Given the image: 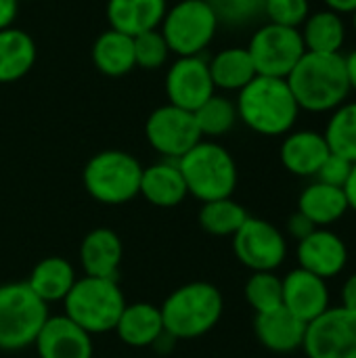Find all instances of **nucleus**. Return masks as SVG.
Returning a JSON list of instances; mask_svg holds the SVG:
<instances>
[{"mask_svg": "<svg viewBox=\"0 0 356 358\" xmlns=\"http://www.w3.org/2000/svg\"><path fill=\"white\" fill-rule=\"evenodd\" d=\"M300 111L332 113L350 96L344 55L304 52L285 78Z\"/></svg>", "mask_w": 356, "mask_h": 358, "instance_id": "obj_1", "label": "nucleus"}, {"mask_svg": "<svg viewBox=\"0 0 356 358\" xmlns=\"http://www.w3.org/2000/svg\"><path fill=\"white\" fill-rule=\"evenodd\" d=\"M239 122L260 136H285L294 130L300 107L281 78L256 76L235 99Z\"/></svg>", "mask_w": 356, "mask_h": 358, "instance_id": "obj_2", "label": "nucleus"}, {"mask_svg": "<svg viewBox=\"0 0 356 358\" xmlns=\"http://www.w3.org/2000/svg\"><path fill=\"white\" fill-rule=\"evenodd\" d=\"M159 310L168 336L174 340H195L210 334L220 323L225 300L216 285L193 281L174 289Z\"/></svg>", "mask_w": 356, "mask_h": 358, "instance_id": "obj_3", "label": "nucleus"}, {"mask_svg": "<svg viewBox=\"0 0 356 358\" xmlns=\"http://www.w3.org/2000/svg\"><path fill=\"white\" fill-rule=\"evenodd\" d=\"M176 164L185 178L187 193L201 203L233 197L239 182V170L231 151L220 143L201 138L191 151L176 159Z\"/></svg>", "mask_w": 356, "mask_h": 358, "instance_id": "obj_4", "label": "nucleus"}, {"mask_svg": "<svg viewBox=\"0 0 356 358\" xmlns=\"http://www.w3.org/2000/svg\"><path fill=\"white\" fill-rule=\"evenodd\" d=\"M141 162L122 149H105L94 153L82 172L86 193L105 206H122L138 197Z\"/></svg>", "mask_w": 356, "mask_h": 358, "instance_id": "obj_5", "label": "nucleus"}, {"mask_svg": "<svg viewBox=\"0 0 356 358\" xmlns=\"http://www.w3.org/2000/svg\"><path fill=\"white\" fill-rule=\"evenodd\" d=\"M63 304L65 317H69L86 334L97 336L115 331V325L126 308V298L118 281L84 275L73 283Z\"/></svg>", "mask_w": 356, "mask_h": 358, "instance_id": "obj_6", "label": "nucleus"}, {"mask_svg": "<svg viewBox=\"0 0 356 358\" xmlns=\"http://www.w3.org/2000/svg\"><path fill=\"white\" fill-rule=\"evenodd\" d=\"M48 317V304L25 281L0 285V350L17 352L34 346Z\"/></svg>", "mask_w": 356, "mask_h": 358, "instance_id": "obj_7", "label": "nucleus"}, {"mask_svg": "<svg viewBox=\"0 0 356 358\" xmlns=\"http://www.w3.org/2000/svg\"><path fill=\"white\" fill-rule=\"evenodd\" d=\"M220 21L206 0H178L168 4L159 31L176 57H197L214 42Z\"/></svg>", "mask_w": 356, "mask_h": 358, "instance_id": "obj_8", "label": "nucleus"}, {"mask_svg": "<svg viewBox=\"0 0 356 358\" xmlns=\"http://www.w3.org/2000/svg\"><path fill=\"white\" fill-rule=\"evenodd\" d=\"M245 48L254 61L258 76L281 80L292 73V69L306 52L300 29L269 21L254 29Z\"/></svg>", "mask_w": 356, "mask_h": 358, "instance_id": "obj_9", "label": "nucleus"}, {"mask_svg": "<svg viewBox=\"0 0 356 358\" xmlns=\"http://www.w3.org/2000/svg\"><path fill=\"white\" fill-rule=\"evenodd\" d=\"M233 252L252 273H275L287 258V241L273 222L250 216L233 235Z\"/></svg>", "mask_w": 356, "mask_h": 358, "instance_id": "obj_10", "label": "nucleus"}, {"mask_svg": "<svg viewBox=\"0 0 356 358\" xmlns=\"http://www.w3.org/2000/svg\"><path fill=\"white\" fill-rule=\"evenodd\" d=\"M145 138L164 159L176 162L201 141V134L191 111L166 103L149 113L145 122Z\"/></svg>", "mask_w": 356, "mask_h": 358, "instance_id": "obj_11", "label": "nucleus"}, {"mask_svg": "<svg viewBox=\"0 0 356 358\" xmlns=\"http://www.w3.org/2000/svg\"><path fill=\"white\" fill-rule=\"evenodd\" d=\"M302 350L308 358H356V315L329 306L306 325Z\"/></svg>", "mask_w": 356, "mask_h": 358, "instance_id": "obj_12", "label": "nucleus"}, {"mask_svg": "<svg viewBox=\"0 0 356 358\" xmlns=\"http://www.w3.org/2000/svg\"><path fill=\"white\" fill-rule=\"evenodd\" d=\"M164 90L170 105L187 109L191 113L197 111L216 92L208 59L204 55L176 57L166 69Z\"/></svg>", "mask_w": 356, "mask_h": 358, "instance_id": "obj_13", "label": "nucleus"}, {"mask_svg": "<svg viewBox=\"0 0 356 358\" xmlns=\"http://www.w3.org/2000/svg\"><path fill=\"white\" fill-rule=\"evenodd\" d=\"M298 264L300 268L329 281L348 264V248L344 239L329 229H315L308 237L298 241Z\"/></svg>", "mask_w": 356, "mask_h": 358, "instance_id": "obj_14", "label": "nucleus"}, {"mask_svg": "<svg viewBox=\"0 0 356 358\" xmlns=\"http://www.w3.org/2000/svg\"><path fill=\"white\" fill-rule=\"evenodd\" d=\"M283 308L306 325L321 317L329 308V289L327 281L304 271L294 268L283 279Z\"/></svg>", "mask_w": 356, "mask_h": 358, "instance_id": "obj_15", "label": "nucleus"}, {"mask_svg": "<svg viewBox=\"0 0 356 358\" xmlns=\"http://www.w3.org/2000/svg\"><path fill=\"white\" fill-rule=\"evenodd\" d=\"M34 346L40 358H92L94 355L92 336L65 315L48 317Z\"/></svg>", "mask_w": 356, "mask_h": 358, "instance_id": "obj_16", "label": "nucleus"}, {"mask_svg": "<svg viewBox=\"0 0 356 358\" xmlns=\"http://www.w3.org/2000/svg\"><path fill=\"white\" fill-rule=\"evenodd\" d=\"M329 145L319 130H292L283 136L279 159L283 168L302 178L317 176L319 168L329 155Z\"/></svg>", "mask_w": 356, "mask_h": 358, "instance_id": "obj_17", "label": "nucleus"}, {"mask_svg": "<svg viewBox=\"0 0 356 358\" xmlns=\"http://www.w3.org/2000/svg\"><path fill=\"white\" fill-rule=\"evenodd\" d=\"M124 258V245L115 231L92 229L80 243V264L88 277L120 279V266Z\"/></svg>", "mask_w": 356, "mask_h": 358, "instance_id": "obj_18", "label": "nucleus"}, {"mask_svg": "<svg viewBox=\"0 0 356 358\" xmlns=\"http://www.w3.org/2000/svg\"><path fill=\"white\" fill-rule=\"evenodd\" d=\"M254 334L266 350L277 355H287L294 350H302L306 323L281 306L277 310L256 315Z\"/></svg>", "mask_w": 356, "mask_h": 358, "instance_id": "obj_19", "label": "nucleus"}, {"mask_svg": "<svg viewBox=\"0 0 356 358\" xmlns=\"http://www.w3.org/2000/svg\"><path fill=\"white\" fill-rule=\"evenodd\" d=\"M168 10V0H107L105 15L109 29L122 31L130 38L159 29Z\"/></svg>", "mask_w": 356, "mask_h": 358, "instance_id": "obj_20", "label": "nucleus"}, {"mask_svg": "<svg viewBox=\"0 0 356 358\" xmlns=\"http://www.w3.org/2000/svg\"><path fill=\"white\" fill-rule=\"evenodd\" d=\"M138 195L155 208H176L185 201L187 185L174 159H162L143 168Z\"/></svg>", "mask_w": 356, "mask_h": 358, "instance_id": "obj_21", "label": "nucleus"}, {"mask_svg": "<svg viewBox=\"0 0 356 358\" xmlns=\"http://www.w3.org/2000/svg\"><path fill=\"white\" fill-rule=\"evenodd\" d=\"M115 334L130 348L155 346L157 340L166 334L159 306L149 304V302L126 304V308L115 325Z\"/></svg>", "mask_w": 356, "mask_h": 358, "instance_id": "obj_22", "label": "nucleus"}, {"mask_svg": "<svg viewBox=\"0 0 356 358\" xmlns=\"http://www.w3.org/2000/svg\"><path fill=\"white\" fill-rule=\"evenodd\" d=\"M210 76L216 92H239L258 73L245 46H227L208 59Z\"/></svg>", "mask_w": 356, "mask_h": 358, "instance_id": "obj_23", "label": "nucleus"}, {"mask_svg": "<svg viewBox=\"0 0 356 358\" xmlns=\"http://www.w3.org/2000/svg\"><path fill=\"white\" fill-rule=\"evenodd\" d=\"M38 59L36 40L21 27L0 31V84H13L25 78Z\"/></svg>", "mask_w": 356, "mask_h": 358, "instance_id": "obj_24", "label": "nucleus"}, {"mask_svg": "<svg viewBox=\"0 0 356 358\" xmlns=\"http://www.w3.org/2000/svg\"><path fill=\"white\" fill-rule=\"evenodd\" d=\"M300 36L306 52L342 55L348 29L342 15L329 8H321L306 17V21L300 25Z\"/></svg>", "mask_w": 356, "mask_h": 358, "instance_id": "obj_25", "label": "nucleus"}, {"mask_svg": "<svg viewBox=\"0 0 356 358\" xmlns=\"http://www.w3.org/2000/svg\"><path fill=\"white\" fill-rule=\"evenodd\" d=\"M92 65L97 67L99 73L107 78H122L128 76L132 69H136L134 61V38L115 31V29H105L97 36L92 50Z\"/></svg>", "mask_w": 356, "mask_h": 358, "instance_id": "obj_26", "label": "nucleus"}, {"mask_svg": "<svg viewBox=\"0 0 356 358\" xmlns=\"http://www.w3.org/2000/svg\"><path fill=\"white\" fill-rule=\"evenodd\" d=\"M298 212H302L317 229H327L348 212L346 193L340 187L315 180L300 193Z\"/></svg>", "mask_w": 356, "mask_h": 358, "instance_id": "obj_27", "label": "nucleus"}, {"mask_svg": "<svg viewBox=\"0 0 356 358\" xmlns=\"http://www.w3.org/2000/svg\"><path fill=\"white\" fill-rule=\"evenodd\" d=\"M76 281L78 277L69 260L61 256H48L42 258L31 268L29 279L25 283L44 304H50V302H63Z\"/></svg>", "mask_w": 356, "mask_h": 358, "instance_id": "obj_28", "label": "nucleus"}, {"mask_svg": "<svg viewBox=\"0 0 356 358\" xmlns=\"http://www.w3.org/2000/svg\"><path fill=\"white\" fill-rule=\"evenodd\" d=\"M248 218V210L233 197L206 201L197 214L199 227L214 237H233Z\"/></svg>", "mask_w": 356, "mask_h": 358, "instance_id": "obj_29", "label": "nucleus"}, {"mask_svg": "<svg viewBox=\"0 0 356 358\" xmlns=\"http://www.w3.org/2000/svg\"><path fill=\"white\" fill-rule=\"evenodd\" d=\"M201 138L214 141L227 136L239 122L235 101L222 92H214L197 111H193Z\"/></svg>", "mask_w": 356, "mask_h": 358, "instance_id": "obj_30", "label": "nucleus"}, {"mask_svg": "<svg viewBox=\"0 0 356 358\" xmlns=\"http://www.w3.org/2000/svg\"><path fill=\"white\" fill-rule=\"evenodd\" d=\"M329 151L348 159L356 162V101H346L338 109L329 113L325 132H323Z\"/></svg>", "mask_w": 356, "mask_h": 358, "instance_id": "obj_31", "label": "nucleus"}, {"mask_svg": "<svg viewBox=\"0 0 356 358\" xmlns=\"http://www.w3.org/2000/svg\"><path fill=\"white\" fill-rule=\"evenodd\" d=\"M243 294L256 315L283 306V281L275 273H252V277L245 281Z\"/></svg>", "mask_w": 356, "mask_h": 358, "instance_id": "obj_32", "label": "nucleus"}, {"mask_svg": "<svg viewBox=\"0 0 356 358\" xmlns=\"http://www.w3.org/2000/svg\"><path fill=\"white\" fill-rule=\"evenodd\" d=\"M170 46L159 29H151L134 36V61L138 69L157 71L170 63Z\"/></svg>", "mask_w": 356, "mask_h": 358, "instance_id": "obj_33", "label": "nucleus"}, {"mask_svg": "<svg viewBox=\"0 0 356 358\" xmlns=\"http://www.w3.org/2000/svg\"><path fill=\"white\" fill-rule=\"evenodd\" d=\"M220 25H231V27H243L262 17L264 10V0H206Z\"/></svg>", "mask_w": 356, "mask_h": 358, "instance_id": "obj_34", "label": "nucleus"}, {"mask_svg": "<svg viewBox=\"0 0 356 358\" xmlns=\"http://www.w3.org/2000/svg\"><path fill=\"white\" fill-rule=\"evenodd\" d=\"M311 13V0H264L262 17H266L269 23L300 29Z\"/></svg>", "mask_w": 356, "mask_h": 358, "instance_id": "obj_35", "label": "nucleus"}, {"mask_svg": "<svg viewBox=\"0 0 356 358\" xmlns=\"http://www.w3.org/2000/svg\"><path fill=\"white\" fill-rule=\"evenodd\" d=\"M350 170H353V162H348V159H344V157H340L336 153H329L327 159L323 162V166L319 168L315 178L319 182L344 189V185H346V180L350 176Z\"/></svg>", "mask_w": 356, "mask_h": 358, "instance_id": "obj_36", "label": "nucleus"}, {"mask_svg": "<svg viewBox=\"0 0 356 358\" xmlns=\"http://www.w3.org/2000/svg\"><path fill=\"white\" fill-rule=\"evenodd\" d=\"M317 227L302 214V212H294L292 216H290V220H287V233L296 239V241H302L304 237H308L313 231H315Z\"/></svg>", "mask_w": 356, "mask_h": 358, "instance_id": "obj_37", "label": "nucleus"}, {"mask_svg": "<svg viewBox=\"0 0 356 358\" xmlns=\"http://www.w3.org/2000/svg\"><path fill=\"white\" fill-rule=\"evenodd\" d=\"M19 15V0H0V31L15 25Z\"/></svg>", "mask_w": 356, "mask_h": 358, "instance_id": "obj_38", "label": "nucleus"}, {"mask_svg": "<svg viewBox=\"0 0 356 358\" xmlns=\"http://www.w3.org/2000/svg\"><path fill=\"white\" fill-rule=\"evenodd\" d=\"M340 298H342V308H346V310H350V313L356 315V273H353L344 281Z\"/></svg>", "mask_w": 356, "mask_h": 358, "instance_id": "obj_39", "label": "nucleus"}, {"mask_svg": "<svg viewBox=\"0 0 356 358\" xmlns=\"http://www.w3.org/2000/svg\"><path fill=\"white\" fill-rule=\"evenodd\" d=\"M323 4H325V8H329V10H334V13H338V15H355L356 13V0H323Z\"/></svg>", "mask_w": 356, "mask_h": 358, "instance_id": "obj_40", "label": "nucleus"}, {"mask_svg": "<svg viewBox=\"0 0 356 358\" xmlns=\"http://www.w3.org/2000/svg\"><path fill=\"white\" fill-rule=\"evenodd\" d=\"M344 193H346V201H348V210L356 214V162L353 164L350 176L344 185Z\"/></svg>", "mask_w": 356, "mask_h": 358, "instance_id": "obj_41", "label": "nucleus"}, {"mask_svg": "<svg viewBox=\"0 0 356 358\" xmlns=\"http://www.w3.org/2000/svg\"><path fill=\"white\" fill-rule=\"evenodd\" d=\"M344 63H346V73H348V84L350 90L356 92V48L350 50L348 55H344Z\"/></svg>", "mask_w": 356, "mask_h": 358, "instance_id": "obj_42", "label": "nucleus"}, {"mask_svg": "<svg viewBox=\"0 0 356 358\" xmlns=\"http://www.w3.org/2000/svg\"><path fill=\"white\" fill-rule=\"evenodd\" d=\"M353 29H355V34H356V13L353 15Z\"/></svg>", "mask_w": 356, "mask_h": 358, "instance_id": "obj_43", "label": "nucleus"}]
</instances>
